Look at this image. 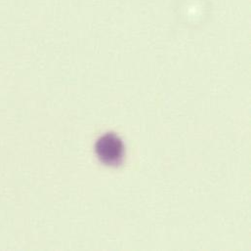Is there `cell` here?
Here are the masks:
<instances>
[{
    "label": "cell",
    "instance_id": "obj_1",
    "mask_svg": "<svg viewBox=\"0 0 251 251\" xmlns=\"http://www.w3.org/2000/svg\"><path fill=\"white\" fill-rule=\"evenodd\" d=\"M95 152L104 165L119 167L126 160V144L119 135L106 133L96 140Z\"/></svg>",
    "mask_w": 251,
    "mask_h": 251
}]
</instances>
